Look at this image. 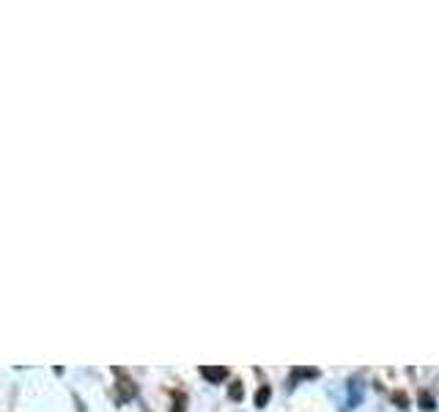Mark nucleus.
I'll list each match as a JSON object with an SVG mask.
<instances>
[{"instance_id": "7ed1b4c3", "label": "nucleus", "mask_w": 439, "mask_h": 412, "mask_svg": "<svg viewBox=\"0 0 439 412\" xmlns=\"http://www.w3.org/2000/svg\"><path fill=\"white\" fill-rule=\"evenodd\" d=\"M420 404H423V410H431V407H434V401H431V398H428L425 393L420 396Z\"/></svg>"}, {"instance_id": "f03ea898", "label": "nucleus", "mask_w": 439, "mask_h": 412, "mask_svg": "<svg viewBox=\"0 0 439 412\" xmlns=\"http://www.w3.org/2000/svg\"><path fill=\"white\" fill-rule=\"evenodd\" d=\"M266 398H269V388H261V391H258V396H256V404H258V407H263V404H266Z\"/></svg>"}, {"instance_id": "f257e3e1", "label": "nucleus", "mask_w": 439, "mask_h": 412, "mask_svg": "<svg viewBox=\"0 0 439 412\" xmlns=\"http://www.w3.org/2000/svg\"><path fill=\"white\" fill-rule=\"evenodd\" d=\"M201 374L206 376L209 382H220V379L228 376V371H226V368H201Z\"/></svg>"}]
</instances>
